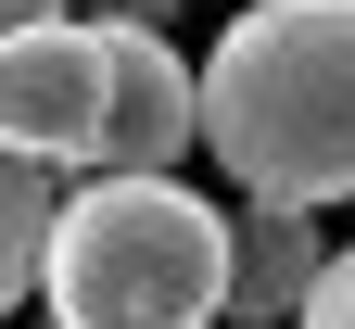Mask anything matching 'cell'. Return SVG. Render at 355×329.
<instances>
[{
  "label": "cell",
  "mask_w": 355,
  "mask_h": 329,
  "mask_svg": "<svg viewBox=\"0 0 355 329\" xmlns=\"http://www.w3.org/2000/svg\"><path fill=\"white\" fill-rule=\"evenodd\" d=\"M203 152L254 203H355V0H254L216 38Z\"/></svg>",
  "instance_id": "6da1fadb"
},
{
  "label": "cell",
  "mask_w": 355,
  "mask_h": 329,
  "mask_svg": "<svg viewBox=\"0 0 355 329\" xmlns=\"http://www.w3.org/2000/svg\"><path fill=\"white\" fill-rule=\"evenodd\" d=\"M38 304H51V329H203L229 304V215L191 177L102 165L76 203H51Z\"/></svg>",
  "instance_id": "7a4b0ae2"
},
{
  "label": "cell",
  "mask_w": 355,
  "mask_h": 329,
  "mask_svg": "<svg viewBox=\"0 0 355 329\" xmlns=\"http://www.w3.org/2000/svg\"><path fill=\"white\" fill-rule=\"evenodd\" d=\"M102 13H51L26 38H0V139L26 165H102Z\"/></svg>",
  "instance_id": "3957f363"
},
{
  "label": "cell",
  "mask_w": 355,
  "mask_h": 329,
  "mask_svg": "<svg viewBox=\"0 0 355 329\" xmlns=\"http://www.w3.org/2000/svg\"><path fill=\"white\" fill-rule=\"evenodd\" d=\"M102 64H114V89H102V165L178 177V152L203 139V64H178V38L127 26V13H102Z\"/></svg>",
  "instance_id": "277c9868"
},
{
  "label": "cell",
  "mask_w": 355,
  "mask_h": 329,
  "mask_svg": "<svg viewBox=\"0 0 355 329\" xmlns=\"http://www.w3.org/2000/svg\"><path fill=\"white\" fill-rule=\"evenodd\" d=\"M318 266H330L318 215H304V203H254V215L229 228V304H216V317H241V329H279V317H304Z\"/></svg>",
  "instance_id": "5b68a950"
},
{
  "label": "cell",
  "mask_w": 355,
  "mask_h": 329,
  "mask_svg": "<svg viewBox=\"0 0 355 329\" xmlns=\"http://www.w3.org/2000/svg\"><path fill=\"white\" fill-rule=\"evenodd\" d=\"M38 241H51V165H26L0 139V317L38 292Z\"/></svg>",
  "instance_id": "8992f818"
},
{
  "label": "cell",
  "mask_w": 355,
  "mask_h": 329,
  "mask_svg": "<svg viewBox=\"0 0 355 329\" xmlns=\"http://www.w3.org/2000/svg\"><path fill=\"white\" fill-rule=\"evenodd\" d=\"M292 329H355V241L318 266V292H304V317H292Z\"/></svg>",
  "instance_id": "52a82bcc"
},
{
  "label": "cell",
  "mask_w": 355,
  "mask_h": 329,
  "mask_svg": "<svg viewBox=\"0 0 355 329\" xmlns=\"http://www.w3.org/2000/svg\"><path fill=\"white\" fill-rule=\"evenodd\" d=\"M89 13H127V26H178V0H89Z\"/></svg>",
  "instance_id": "ba28073f"
},
{
  "label": "cell",
  "mask_w": 355,
  "mask_h": 329,
  "mask_svg": "<svg viewBox=\"0 0 355 329\" xmlns=\"http://www.w3.org/2000/svg\"><path fill=\"white\" fill-rule=\"evenodd\" d=\"M64 0H0V38H26V26H51Z\"/></svg>",
  "instance_id": "9c48e42d"
},
{
  "label": "cell",
  "mask_w": 355,
  "mask_h": 329,
  "mask_svg": "<svg viewBox=\"0 0 355 329\" xmlns=\"http://www.w3.org/2000/svg\"><path fill=\"white\" fill-rule=\"evenodd\" d=\"M203 329H216V317H203Z\"/></svg>",
  "instance_id": "30bf717a"
}]
</instances>
